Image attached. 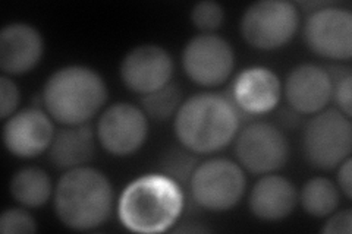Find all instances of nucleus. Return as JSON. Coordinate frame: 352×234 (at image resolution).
Masks as SVG:
<instances>
[{"label": "nucleus", "mask_w": 352, "mask_h": 234, "mask_svg": "<svg viewBox=\"0 0 352 234\" xmlns=\"http://www.w3.org/2000/svg\"><path fill=\"white\" fill-rule=\"evenodd\" d=\"M182 103L181 88L173 82H169L157 91L141 95V110L147 117L156 121H164L176 116Z\"/></svg>", "instance_id": "nucleus-21"}, {"label": "nucleus", "mask_w": 352, "mask_h": 234, "mask_svg": "<svg viewBox=\"0 0 352 234\" xmlns=\"http://www.w3.org/2000/svg\"><path fill=\"white\" fill-rule=\"evenodd\" d=\"M188 187L198 207L213 213H223L234 208L244 196L245 173L232 160L210 159L197 165Z\"/></svg>", "instance_id": "nucleus-6"}, {"label": "nucleus", "mask_w": 352, "mask_h": 234, "mask_svg": "<svg viewBox=\"0 0 352 234\" xmlns=\"http://www.w3.org/2000/svg\"><path fill=\"white\" fill-rule=\"evenodd\" d=\"M53 194L50 176L38 167L18 170L10 180V195L18 204L27 208H38L47 204Z\"/></svg>", "instance_id": "nucleus-19"}, {"label": "nucleus", "mask_w": 352, "mask_h": 234, "mask_svg": "<svg viewBox=\"0 0 352 234\" xmlns=\"http://www.w3.org/2000/svg\"><path fill=\"white\" fill-rule=\"evenodd\" d=\"M352 231V213L351 209L332 213L324 222L322 233L324 234H351Z\"/></svg>", "instance_id": "nucleus-27"}, {"label": "nucleus", "mask_w": 352, "mask_h": 234, "mask_svg": "<svg viewBox=\"0 0 352 234\" xmlns=\"http://www.w3.org/2000/svg\"><path fill=\"white\" fill-rule=\"evenodd\" d=\"M285 97L289 107L300 115H316L332 100V80L327 69L302 63L286 76Z\"/></svg>", "instance_id": "nucleus-15"}, {"label": "nucleus", "mask_w": 352, "mask_h": 234, "mask_svg": "<svg viewBox=\"0 0 352 234\" xmlns=\"http://www.w3.org/2000/svg\"><path fill=\"white\" fill-rule=\"evenodd\" d=\"M300 25V10L286 0H260L241 18V34L251 47L276 50L288 44Z\"/></svg>", "instance_id": "nucleus-7"}, {"label": "nucleus", "mask_w": 352, "mask_h": 234, "mask_svg": "<svg viewBox=\"0 0 352 234\" xmlns=\"http://www.w3.org/2000/svg\"><path fill=\"white\" fill-rule=\"evenodd\" d=\"M21 93L18 85L8 75L0 76V116L3 120L16 113Z\"/></svg>", "instance_id": "nucleus-26"}, {"label": "nucleus", "mask_w": 352, "mask_h": 234, "mask_svg": "<svg viewBox=\"0 0 352 234\" xmlns=\"http://www.w3.org/2000/svg\"><path fill=\"white\" fill-rule=\"evenodd\" d=\"M298 199L308 215L323 218L335 213L339 207L340 192L327 177H314L302 186Z\"/></svg>", "instance_id": "nucleus-20"}, {"label": "nucleus", "mask_w": 352, "mask_h": 234, "mask_svg": "<svg viewBox=\"0 0 352 234\" xmlns=\"http://www.w3.org/2000/svg\"><path fill=\"white\" fill-rule=\"evenodd\" d=\"M54 211L63 226L78 231L103 226L113 209V186L107 176L93 167H76L60 177Z\"/></svg>", "instance_id": "nucleus-3"}, {"label": "nucleus", "mask_w": 352, "mask_h": 234, "mask_svg": "<svg viewBox=\"0 0 352 234\" xmlns=\"http://www.w3.org/2000/svg\"><path fill=\"white\" fill-rule=\"evenodd\" d=\"M96 137L91 125L66 126L54 133L49 157L54 167L71 170L90 163L96 154Z\"/></svg>", "instance_id": "nucleus-18"}, {"label": "nucleus", "mask_w": 352, "mask_h": 234, "mask_svg": "<svg viewBox=\"0 0 352 234\" xmlns=\"http://www.w3.org/2000/svg\"><path fill=\"white\" fill-rule=\"evenodd\" d=\"M44 41L40 31L25 22H12L0 31V69L3 75H24L40 63Z\"/></svg>", "instance_id": "nucleus-16"}, {"label": "nucleus", "mask_w": 352, "mask_h": 234, "mask_svg": "<svg viewBox=\"0 0 352 234\" xmlns=\"http://www.w3.org/2000/svg\"><path fill=\"white\" fill-rule=\"evenodd\" d=\"M298 202L295 185L279 174H266L258 179L250 194V211L263 221H279L292 214Z\"/></svg>", "instance_id": "nucleus-17"}, {"label": "nucleus", "mask_w": 352, "mask_h": 234, "mask_svg": "<svg viewBox=\"0 0 352 234\" xmlns=\"http://www.w3.org/2000/svg\"><path fill=\"white\" fill-rule=\"evenodd\" d=\"M352 150L351 117L335 108H324L307 121L302 151L307 163L318 170H333Z\"/></svg>", "instance_id": "nucleus-5"}, {"label": "nucleus", "mask_w": 352, "mask_h": 234, "mask_svg": "<svg viewBox=\"0 0 352 234\" xmlns=\"http://www.w3.org/2000/svg\"><path fill=\"white\" fill-rule=\"evenodd\" d=\"M119 72L129 91L146 95L170 82L173 59L166 49L157 44H141L126 53Z\"/></svg>", "instance_id": "nucleus-12"}, {"label": "nucleus", "mask_w": 352, "mask_h": 234, "mask_svg": "<svg viewBox=\"0 0 352 234\" xmlns=\"http://www.w3.org/2000/svg\"><path fill=\"white\" fill-rule=\"evenodd\" d=\"M304 41L313 53L332 60H349L352 56V12L324 3L311 10L304 27Z\"/></svg>", "instance_id": "nucleus-9"}, {"label": "nucleus", "mask_w": 352, "mask_h": 234, "mask_svg": "<svg viewBox=\"0 0 352 234\" xmlns=\"http://www.w3.org/2000/svg\"><path fill=\"white\" fill-rule=\"evenodd\" d=\"M279 76L264 66H251L238 73L229 98L242 115H266L280 102Z\"/></svg>", "instance_id": "nucleus-14"}, {"label": "nucleus", "mask_w": 352, "mask_h": 234, "mask_svg": "<svg viewBox=\"0 0 352 234\" xmlns=\"http://www.w3.org/2000/svg\"><path fill=\"white\" fill-rule=\"evenodd\" d=\"M242 113L228 95L200 93L182 103L175 116V135L194 154L223 150L238 135Z\"/></svg>", "instance_id": "nucleus-1"}, {"label": "nucleus", "mask_w": 352, "mask_h": 234, "mask_svg": "<svg viewBox=\"0 0 352 234\" xmlns=\"http://www.w3.org/2000/svg\"><path fill=\"white\" fill-rule=\"evenodd\" d=\"M37 231V221L24 208H8L0 217L2 234H32Z\"/></svg>", "instance_id": "nucleus-25"}, {"label": "nucleus", "mask_w": 352, "mask_h": 234, "mask_svg": "<svg viewBox=\"0 0 352 234\" xmlns=\"http://www.w3.org/2000/svg\"><path fill=\"white\" fill-rule=\"evenodd\" d=\"M186 76L201 86H219L228 81L235 66L232 46L216 34L191 38L182 51Z\"/></svg>", "instance_id": "nucleus-10"}, {"label": "nucleus", "mask_w": 352, "mask_h": 234, "mask_svg": "<svg viewBox=\"0 0 352 234\" xmlns=\"http://www.w3.org/2000/svg\"><path fill=\"white\" fill-rule=\"evenodd\" d=\"M327 72L330 75V80H332V97L335 98L339 111L351 117V69L346 66H330Z\"/></svg>", "instance_id": "nucleus-24"}, {"label": "nucleus", "mask_w": 352, "mask_h": 234, "mask_svg": "<svg viewBox=\"0 0 352 234\" xmlns=\"http://www.w3.org/2000/svg\"><path fill=\"white\" fill-rule=\"evenodd\" d=\"M351 165H352V160L351 157H348L346 160H344L338 167V187L340 189V192L345 195L346 199L352 198V185H351Z\"/></svg>", "instance_id": "nucleus-28"}, {"label": "nucleus", "mask_w": 352, "mask_h": 234, "mask_svg": "<svg viewBox=\"0 0 352 234\" xmlns=\"http://www.w3.org/2000/svg\"><path fill=\"white\" fill-rule=\"evenodd\" d=\"M300 113H296L295 110H283L280 113V124L285 125V126H296V124H298V117Z\"/></svg>", "instance_id": "nucleus-29"}, {"label": "nucleus", "mask_w": 352, "mask_h": 234, "mask_svg": "<svg viewBox=\"0 0 352 234\" xmlns=\"http://www.w3.org/2000/svg\"><path fill=\"white\" fill-rule=\"evenodd\" d=\"M182 186L166 174H144L132 180L119 198L122 224L135 233L154 234L172 229L184 211Z\"/></svg>", "instance_id": "nucleus-2"}, {"label": "nucleus", "mask_w": 352, "mask_h": 234, "mask_svg": "<svg viewBox=\"0 0 352 234\" xmlns=\"http://www.w3.org/2000/svg\"><path fill=\"white\" fill-rule=\"evenodd\" d=\"M54 133L50 115L40 107H28L5 120L3 143L18 159H34L50 148Z\"/></svg>", "instance_id": "nucleus-13"}, {"label": "nucleus", "mask_w": 352, "mask_h": 234, "mask_svg": "<svg viewBox=\"0 0 352 234\" xmlns=\"http://www.w3.org/2000/svg\"><path fill=\"white\" fill-rule=\"evenodd\" d=\"M97 141L115 157L135 154L148 137V117L140 107L116 103L106 108L97 124Z\"/></svg>", "instance_id": "nucleus-11"}, {"label": "nucleus", "mask_w": 352, "mask_h": 234, "mask_svg": "<svg viewBox=\"0 0 352 234\" xmlns=\"http://www.w3.org/2000/svg\"><path fill=\"white\" fill-rule=\"evenodd\" d=\"M191 21L197 30L203 34H213V31L222 27L225 21V10L213 0H204L194 5L191 10Z\"/></svg>", "instance_id": "nucleus-23"}, {"label": "nucleus", "mask_w": 352, "mask_h": 234, "mask_svg": "<svg viewBox=\"0 0 352 234\" xmlns=\"http://www.w3.org/2000/svg\"><path fill=\"white\" fill-rule=\"evenodd\" d=\"M235 152L242 169L269 174L288 163L289 142L280 128L267 121H254L238 133Z\"/></svg>", "instance_id": "nucleus-8"}, {"label": "nucleus", "mask_w": 352, "mask_h": 234, "mask_svg": "<svg viewBox=\"0 0 352 234\" xmlns=\"http://www.w3.org/2000/svg\"><path fill=\"white\" fill-rule=\"evenodd\" d=\"M176 233H207L208 229L203 226H194V222H190L188 226H181L175 229Z\"/></svg>", "instance_id": "nucleus-30"}, {"label": "nucleus", "mask_w": 352, "mask_h": 234, "mask_svg": "<svg viewBox=\"0 0 352 234\" xmlns=\"http://www.w3.org/2000/svg\"><path fill=\"white\" fill-rule=\"evenodd\" d=\"M107 100L103 78L94 69L69 65L54 71L44 84L41 104L65 126L88 124Z\"/></svg>", "instance_id": "nucleus-4"}, {"label": "nucleus", "mask_w": 352, "mask_h": 234, "mask_svg": "<svg viewBox=\"0 0 352 234\" xmlns=\"http://www.w3.org/2000/svg\"><path fill=\"white\" fill-rule=\"evenodd\" d=\"M198 161L195 154L190 150L184 148H170L163 154L160 161L162 173L166 174L170 179L178 182L181 186H188L191 176L197 169Z\"/></svg>", "instance_id": "nucleus-22"}]
</instances>
